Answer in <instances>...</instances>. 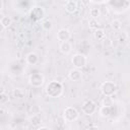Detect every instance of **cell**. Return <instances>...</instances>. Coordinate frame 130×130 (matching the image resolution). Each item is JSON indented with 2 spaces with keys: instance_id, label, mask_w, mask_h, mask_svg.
<instances>
[{
  "instance_id": "1",
  "label": "cell",
  "mask_w": 130,
  "mask_h": 130,
  "mask_svg": "<svg viewBox=\"0 0 130 130\" xmlns=\"http://www.w3.org/2000/svg\"><path fill=\"white\" fill-rule=\"evenodd\" d=\"M63 84L61 81L58 80H52L50 82L47 83L46 87H45V92L48 96L56 99L62 95L63 93Z\"/></svg>"
},
{
  "instance_id": "2",
  "label": "cell",
  "mask_w": 130,
  "mask_h": 130,
  "mask_svg": "<svg viewBox=\"0 0 130 130\" xmlns=\"http://www.w3.org/2000/svg\"><path fill=\"white\" fill-rule=\"evenodd\" d=\"M79 117V113L76 110V108L72 107V106H68L64 109L63 111V120L65 121V123H71L74 122L78 119Z\"/></svg>"
},
{
  "instance_id": "3",
  "label": "cell",
  "mask_w": 130,
  "mask_h": 130,
  "mask_svg": "<svg viewBox=\"0 0 130 130\" xmlns=\"http://www.w3.org/2000/svg\"><path fill=\"white\" fill-rule=\"evenodd\" d=\"M117 84L114 82V81H110V80H107V81H104L102 84H101V91L103 92L104 95H110V96H113L116 92H117Z\"/></svg>"
},
{
  "instance_id": "4",
  "label": "cell",
  "mask_w": 130,
  "mask_h": 130,
  "mask_svg": "<svg viewBox=\"0 0 130 130\" xmlns=\"http://www.w3.org/2000/svg\"><path fill=\"white\" fill-rule=\"evenodd\" d=\"M71 63L73 65L74 68H77V69H81L83 68L86 63H87V58L85 55L81 54V53H76L72 56L71 58Z\"/></svg>"
},
{
  "instance_id": "5",
  "label": "cell",
  "mask_w": 130,
  "mask_h": 130,
  "mask_svg": "<svg viewBox=\"0 0 130 130\" xmlns=\"http://www.w3.org/2000/svg\"><path fill=\"white\" fill-rule=\"evenodd\" d=\"M44 82H45V76L40 72L32 73L28 77V83L32 87H41L44 84Z\"/></svg>"
},
{
  "instance_id": "6",
  "label": "cell",
  "mask_w": 130,
  "mask_h": 130,
  "mask_svg": "<svg viewBox=\"0 0 130 130\" xmlns=\"http://www.w3.org/2000/svg\"><path fill=\"white\" fill-rule=\"evenodd\" d=\"M81 111H82L83 114H85L87 116H90V115H92L96 112V104L92 100H87L82 104Z\"/></svg>"
},
{
  "instance_id": "7",
  "label": "cell",
  "mask_w": 130,
  "mask_h": 130,
  "mask_svg": "<svg viewBox=\"0 0 130 130\" xmlns=\"http://www.w3.org/2000/svg\"><path fill=\"white\" fill-rule=\"evenodd\" d=\"M45 14H46V12H45L44 7H42V6H35L30 10L29 16H30V18L32 20L38 21V20H41L42 18H44L45 17Z\"/></svg>"
},
{
  "instance_id": "8",
  "label": "cell",
  "mask_w": 130,
  "mask_h": 130,
  "mask_svg": "<svg viewBox=\"0 0 130 130\" xmlns=\"http://www.w3.org/2000/svg\"><path fill=\"white\" fill-rule=\"evenodd\" d=\"M57 40L60 42H65V41H69V39L71 38V32L69 29L67 28H60L57 31Z\"/></svg>"
},
{
  "instance_id": "9",
  "label": "cell",
  "mask_w": 130,
  "mask_h": 130,
  "mask_svg": "<svg viewBox=\"0 0 130 130\" xmlns=\"http://www.w3.org/2000/svg\"><path fill=\"white\" fill-rule=\"evenodd\" d=\"M68 77L70 80L72 81H79L81 80L82 78V72L80 69H77V68H73L69 71L68 73Z\"/></svg>"
},
{
  "instance_id": "10",
  "label": "cell",
  "mask_w": 130,
  "mask_h": 130,
  "mask_svg": "<svg viewBox=\"0 0 130 130\" xmlns=\"http://www.w3.org/2000/svg\"><path fill=\"white\" fill-rule=\"evenodd\" d=\"M25 62L28 65H36L39 62V55L35 52H30L25 56Z\"/></svg>"
},
{
  "instance_id": "11",
  "label": "cell",
  "mask_w": 130,
  "mask_h": 130,
  "mask_svg": "<svg viewBox=\"0 0 130 130\" xmlns=\"http://www.w3.org/2000/svg\"><path fill=\"white\" fill-rule=\"evenodd\" d=\"M59 50H60V52H61L62 54L68 55V54H70L71 51H72V46H71V44H70L68 41L61 42V44H60V46H59Z\"/></svg>"
},
{
  "instance_id": "12",
  "label": "cell",
  "mask_w": 130,
  "mask_h": 130,
  "mask_svg": "<svg viewBox=\"0 0 130 130\" xmlns=\"http://www.w3.org/2000/svg\"><path fill=\"white\" fill-rule=\"evenodd\" d=\"M77 9H78V6H77V2L76 1L70 0V1L65 3V10L68 13H74V12L77 11Z\"/></svg>"
},
{
  "instance_id": "13",
  "label": "cell",
  "mask_w": 130,
  "mask_h": 130,
  "mask_svg": "<svg viewBox=\"0 0 130 130\" xmlns=\"http://www.w3.org/2000/svg\"><path fill=\"white\" fill-rule=\"evenodd\" d=\"M100 116L102 118H108L111 114H112V107H108V106H102L99 110Z\"/></svg>"
},
{
  "instance_id": "14",
  "label": "cell",
  "mask_w": 130,
  "mask_h": 130,
  "mask_svg": "<svg viewBox=\"0 0 130 130\" xmlns=\"http://www.w3.org/2000/svg\"><path fill=\"white\" fill-rule=\"evenodd\" d=\"M93 37H94V39L98 40V41H103V40L106 38V34H105L104 29L98 27V28H95V29L93 30Z\"/></svg>"
},
{
  "instance_id": "15",
  "label": "cell",
  "mask_w": 130,
  "mask_h": 130,
  "mask_svg": "<svg viewBox=\"0 0 130 130\" xmlns=\"http://www.w3.org/2000/svg\"><path fill=\"white\" fill-rule=\"evenodd\" d=\"M29 121H30V123H31V125H32V126L38 127V126L42 123V118H41L40 114H36V115H31V117H30Z\"/></svg>"
},
{
  "instance_id": "16",
  "label": "cell",
  "mask_w": 130,
  "mask_h": 130,
  "mask_svg": "<svg viewBox=\"0 0 130 130\" xmlns=\"http://www.w3.org/2000/svg\"><path fill=\"white\" fill-rule=\"evenodd\" d=\"M13 95H14V98H16V99H18V100H21V99H23L24 98V94H25V90L23 89V88H15V89H13Z\"/></svg>"
},
{
  "instance_id": "17",
  "label": "cell",
  "mask_w": 130,
  "mask_h": 130,
  "mask_svg": "<svg viewBox=\"0 0 130 130\" xmlns=\"http://www.w3.org/2000/svg\"><path fill=\"white\" fill-rule=\"evenodd\" d=\"M42 28L46 31H49L53 28V22L50 19H45L42 21Z\"/></svg>"
},
{
  "instance_id": "18",
  "label": "cell",
  "mask_w": 130,
  "mask_h": 130,
  "mask_svg": "<svg viewBox=\"0 0 130 130\" xmlns=\"http://www.w3.org/2000/svg\"><path fill=\"white\" fill-rule=\"evenodd\" d=\"M0 22H1V24L4 26V28H8V27L12 24V19H11L10 16H5V15H4Z\"/></svg>"
},
{
  "instance_id": "19",
  "label": "cell",
  "mask_w": 130,
  "mask_h": 130,
  "mask_svg": "<svg viewBox=\"0 0 130 130\" xmlns=\"http://www.w3.org/2000/svg\"><path fill=\"white\" fill-rule=\"evenodd\" d=\"M102 105H103V106H108V107H113V105H114L113 96L105 95V98H104L103 101H102Z\"/></svg>"
},
{
  "instance_id": "20",
  "label": "cell",
  "mask_w": 130,
  "mask_h": 130,
  "mask_svg": "<svg viewBox=\"0 0 130 130\" xmlns=\"http://www.w3.org/2000/svg\"><path fill=\"white\" fill-rule=\"evenodd\" d=\"M111 26L114 30H120L122 28V22L119 19H114L111 22Z\"/></svg>"
},
{
  "instance_id": "21",
  "label": "cell",
  "mask_w": 130,
  "mask_h": 130,
  "mask_svg": "<svg viewBox=\"0 0 130 130\" xmlns=\"http://www.w3.org/2000/svg\"><path fill=\"white\" fill-rule=\"evenodd\" d=\"M88 26L90 29H93V30L95 28H98L99 27V21L96 20V18H90L88 20Z\"/></svg>"
},
{
  "instance_id": "22",
  "label": "cell",
  "mask_w": 130,
  "mask_h": 130,
  "mask_svg": "<svg viewBox=\"0 0 130 130\" xmlns=\"http://www.w3.org/2000/svg\"><path fill=\"white\" fill-rule=\"evenodd\" d=\"M89 14H90L91 18H98L101 15V10L99 8H91L89 11Z\"/></svg>"
},
{
  "instance_id": "23",
  "label": "cell",
  "mask_w": 130,
  "mask_h": 130,
  "mask_svg": "<svg viewBox=\"0 0 130 130\" xmlns=\"http://www.w3.org/2000/svg\"><path fill=\"white\" fill-rule=\"evenodd\" d=\"M8 101H9V96L5 92L0 93V105H5L8 103Z\"/></svg>"
},
{
  "instance_id": "24",
  "label": "cell",
  "mask_w": 130,
  "mask_h": 130,
  "mask_svg": "<svg viewBox=\"0 0 130 130\" xmlns=\"http://www.w3.org/2000/svg\"><path fill=\"white\" fill-rule=\"evenodd\" d=\"M41 107L38 106V105H34L31 108H30V112H31V115H36V114H41Z\"/></svg>"
},
{
  "instance_id": "25",
  "label": "cell",
  "mask_w": 130,
  "mask_h": 130,
  "mask_svg": "<svg viewBox=\"0 0 130 130\" xmlns=\"http://www.w3.org/2000/svg\"><path fill=\"white\" fill-rule=\"evenodd\" d=\"M81 4H83V6H88L90 3V0H80Z\"/></svg>"
},
{
  "instance_id": "26",
  "label": "cell",
  "mask_w": 130,
  "mask_h": 130,
  "mask_svg": "<svg viewBox=\"0 0 130 130\" xmlns=\"http://www.w3.org/2000/svg\"><path fill=\"white\" fill-rule=\"evenodd\" d=\"M98 128H99L98 125H92V124H90V125H88L86 127V129H98Z\"/></svg>"
},
{
  "instance_id": "27",
  "label": "cell",
  "mask_w": 130,
  "mask_h": 130,
  "mask_svg": "<svg viewBox=\"0 0 130 130\" xmlns=\"http://www.w3.org/2000/svg\"><path fill=\"white\" fill-rule=\"evenodd\" d=\"M5 92V87L3 85H0V93H3Z\"/></svg>"
},
{
  "instance_id": "28",
  "label": "cell",
  "mask_w": 130,
  "mask_h": 130,
  "mask_svg": "<svg viewBox=\"0 0 130 130\" xmlns=\"http://www.w3.org/2000/svg\"><path fill=\"white\" fill-rule=\"evenodd\" d=\"M37 128L39 130H41V129H49V127H47V126H38Z\"/></svg>"
},
{
  "instance_id": "29",
  "label": "cell",
  "mask_w": 130,
  "mask_h": 130,
  "mask_svg": "<svg viewBox=\"0 0 130 130\" xmlns=\"http://www.w3.org/2000/svg\"><path fill=\"white\" fill-rule=\"evenodd\" d=\"M4 29H5V28H4V26H3V25L1 24V22H0V34H1V32H3V30H4Z\"/></svg>"
},
{
  "instance_id": "30",
  "label": "cell",
  "mask_w": 130,
  "mask_h": 130,
  "mask_svg": "<svg viewBox=\"0 0 130 130\" xmlns=\"http://www.w3.org/2000/svg\"><path fill=\"white\" fill-rule=\"evenodd\" d=\"M3 6H4V4H3V2H2V0H0V11L3 9Z\"/></svg>"
},
{
  "instance_id": "31",
  "label": "cell",
  "mask_w": 130,
  "mask_h": 130,
  "mask_svg": "<svg viewBox=\"0 0 130 130\" xmlns=\"http://www.w3.org/2000/svg\"><path fill=\"white\" fill-rule=\"evenodd\" d=\"M3 16H4V15H3V14H2V13H0V21H1V19H2V18H3Z\"/></svg>"
},
{
  "instance_id": "32",
  "label": "cell",
  "mask_w": 130,
  "mask_h": 130,
  "mask_svg": "<svg viewBox=\"0 0 130 130\" xmlns=\"http://www.w3.org/2000/svg\"><path fill=\"white\" fill-rule=\"evenodd\" d=\"M63 1H64V2L66 3V2H68V1H70V0H63Z\"/></svg>"
},
{
  "instance_id": "33",
  "label": "cell",
  "mask_w": 130,
  "mask_h": 130,
  "mask_svg": "<svg viewBox=\"0 0 130 130\" xmlns=\"http://www.w3.org/2000/svg\"><path fill=\"white\" fill-rule=\"evenodd\" d=\"M17 1H22V0H17Z\"/></svg>"
}]
</instances>
